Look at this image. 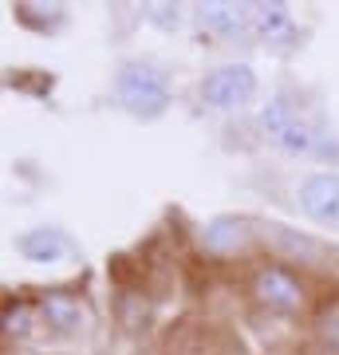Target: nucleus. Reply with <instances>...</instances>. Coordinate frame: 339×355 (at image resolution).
Segmentation results:
<instances>
[{"label": "nucleus", "instance_id": "obj_1", "mask_svg": "<svg viewBox=\"0 0 339 355\" xmlns=\"http://www.w3.org/2000/svg\"><path fill=\"white\" fill-rule=\"evenodd\" d=\"M261 127L277 146H284V150H292V154H312V150L324 146V130L315 127V123H308L304 107L296 99H288V95H277V99L264 107Z\"/></svg>", "mask_w": 339, "mask_h": 355}, {"label": "nucleus", "instance_id": "obj_2", "mask_svg": "<svg viewBox=\"0 0 339 355\" xmlns=\"http://www.w3.org/2000/svg\"><path fill=\"white\" fill-rule=\"evenodd\" d=\"M114 91H119V103L134 119H158L170 107V79L154 64H123Z\"/></svg>", "mask_w": 339, "mask_h": 355}, {"label": "nucleus", "instance_id": "obj_3", "mask_svg": "<svg viewBox=\"0 0 339 355\" xmlns=\"http://www.w3.org/2000/svg\"><path fill=\"white\" fill-rule=\"evenodd\" d=\"M257 95V71L249 64H225L201 79V99L214 111H233Z\"/></svg>", "mask_w": 339, "mask_h": 355}, {"label": "nucleus", "instance_id": "obj_4", "mask_svg": "<svg viewBox=\"0 0 339 355\" xmlns=\"http://www.w3.org/2000/svg\"><path fill=\"white\" fill-rule=\"evenodd\" d=\"M300 209L304 217H312L320 225H336L339 221V174L336 170H320V174H308L300 182Z\"/></svg>", "mask_w": 339, "mask_h": 355}, {"label": "nucleus", "instance_id": "obj_5", "mask_svg": "<svg viewBox=\"0 0 339 355\" xmlns=\"http://www.w3.org/2000/svg\"><path fill=\"white\" fill-rule=\"evenodd\" d=\"M252 292H257V300L268 308H277V312H296V308L304 304V288L300 280L292 277L288 268H261L257 272V280H252Z\"/></svg>", "mask_w": 339, "mask_h": 355}, {"label": "nucleus", "instance_id": "obj_6", "mask_svg": "<svg viewBox=\"0 0 339 355\" xmlns=\"http://www.w3.org/2000/svg\"><path fill=\"white\" fill-rule=\"evenodd\" d=\"M16 249H20V257L24 261H32V265H63V261H71L76 257V245H71V237L63 233V229H28L24 237L16 241Z\"/></svg>", "mask_w": 339, "mask_h": 355}, {"label": "nucleus", "instance_id": "obj_7", "mask_svg": "<svg viewBox=\"0 0 339 355\" xmlns=\"http://www.w3.org/2000/svg\"><path fill=\"white\" fill-rule=\"evenodd\" d=\"M252 12V32L264 40V44H272V48H292L296 44V24H292V8L288 4H249Z\"/></svg>", "mask_w": 339, "mask_h": 355}, {"label": "nucleus", "instance_id": "obj_8", "mask_svg": "<svg viewBox=\"0 0 339 355\" xmlns=\"http://www.w3.org/2000/svg\"><path fill=\"white\" fill-rule=\"evenodd\" d=\"M198 24L209 36H241L245 28H252V12L249 4H229V0H209L198 8Z\"/></svg>", "mask_w": 339, "mask_h": 355}, {"label": "nucleus", "instance_id": "obj_9", "mask_svg": "<svg viewBox=\"0 0 339 355\" xmlns=\"http://www.w3.org/2000/svg\"><path fill=\"white\" fill-rule=\"evenodd\" d=\"M40 312L63 336H76V331L87 328V308L79 304V296H71V292H44L40 296Z\"/></svg>", "mask_w": 339, "mask_h": 355}, {"label": "nucleus", "instance_id": "obj_10", "mask_svg": "<svg viewBox=\"0 0 339 355\" xmlns=\"http://www.w3.org/2000/svg\"><path fill=\"white\" fill-rule=\"evenodd\" d=\"M249 237H252L249 225L237 221V217H217V221H209L201 229V245H205V253H214V257H233L237 249L249 245Z\"/></svg>", "mask_w": 339, "mask_h": 355}, {"label": "nucleus", "instance_id": "obj_11", "mask_svg": "<svg viewBox=\"0 0 339 355\" xmlns=\"http://www.w3.org/2000/svg\"><path fill=\"white\" fill-rule=\"evenodd\" d=\"M16 20L36 32H51L63 24V8L60 4H16Z\"/></svg>", "mask_w": 339, "mask_h": 355}, {"label": "nucleus", "instance_id": "obj_12", "mask_svg": "<svg viewBox=\"0 0 339 355\" xmlns=\"http://www.w3.org/2000/svg\"><path fill=\"white\" fill-rule=\"evenodd\" d=\"M119 316H123V324L130 331L146 328V320H150V304L142 300V292H123L119 296Z\"/></svg>", "mask_w": 339, "mask_h": 355}, {"label": "nucleus", "instance_id": "obj_13", "mask_svg": "<svg viewBox=\"0 0 339 355\" xmlns=\"http://www.w3.org/2000/svg\"><path fill=\"white\" fill-rule=\"evenodd\" d=\"M32 328V316H28V304L24 300H4V331L8 336H24V331Z\"/></svg>", "mask_w": 339, "mask_h": 355}, {"label": "nucleus", "instance_id": "obj_14", "mask_svg": "<svg viewBox=\"0 0 339 355\" xmlns=\"http://www.w3.org/2000/svg\"><path fill=\"white\" fill-rule=\"evenodd\" d=\"M146 20L166 28V32H174V28L182 24V12H177V4H150V8H146Z\"/></svg>", "mask_w": 339, "mask_h": 355}, {"label": "nucleus", "instance_id": "obj_15", "mask_svg": "<svg viewBox=\"0 0 339 355\" xmlns=\"http://www.w3.org/2000/svg\"><path fill=\"white\" fill-rule=\"evenodd\" d=\"M320 328L327 331V340H331V347L339 352V316H331V312H324V316H320Z\"/></svg>", "mask_w": 339, "mask_h": 355}]
</instances>
